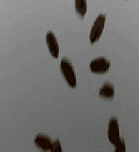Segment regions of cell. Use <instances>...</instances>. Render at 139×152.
<instances>
[{"mask_svg":"<svg viewBox=\"0 0 139 152\" xmlns=\"http://www.w3.org/2000/svg\"><path fill=\"white\" fill-rule=\"evenodd\" d=\"M114 152H126V146L124 139L120 140V141L115 146Z\"/></svg>","mask_w":139,"mask_h":152,"instance_id":"10","label":"cell"},{"mask_svg":"<svg viewBox=\"0 0 139 152\" xmlns=\"http://www.w3.org/2000/svg\"><path fill=\"white\" fill-rule=\"evenodd\" d=\"M105 20L106 16L103 14L99 15L95 20L89 35V40L91 44H94L100 39L105 27Z\"/></svg>","mask_w":139,"mask_h":152,"instance_id":"2","label":"cell"},{"mask_svg":"<svg viewBox=\"0 0 139 152\" xmlns=\"http://www.w3.org/2000/svg\"><path fill=\"white\" fill-rule=\"evenodd\" d=\"M107 136L110 142L114 146L119 142L121 139L120 137L119 124L118 120L115 117L110 118L109 124L108 129H107Z\"/></svg>","mask_w":139,"mask_h":152,"instance_id":"4","label":"cell"},{"mask_svg":"<svg viewBox=\"0 0 139 152\" xmlns=\"http://www.w3.org/2000/svg\"><path fill=\"white\" fill-rule=\"evenodd\" d=\"M61 71L70 87L75 88L77 86V77L74 67L68 58H62L60 64Z\"/></svg>","mask_w":139,"mask_h":152,"instance_id":"1","label":"cell"},{"mask_svg":"<svg viewBox=\"0 0 139 152\" xmlns=\"http://www.w3.org/2000/svg\"><path fill=\"white\" fill-rule=\"evenodd\" d=\"M34 143L41 151L43 152H48L50 150L53 140L46 134L39 133L34 137Z\"/></svg>","mask_w":139,"mask_h":152,"instance_id":"6","label":"cell"},{"mask_svg":"<svg viewBox=\"0 0 139 152\" xmlns=\"http://www.w3.org/2000/svg\"><path fill=\"white\" fill-rule=\"evenodd\" d=\"M75 9L76 13L83 18L87 11V3L85 0H76L75 1Z\"/></svg>","mask_w":139,"mask_h":152,"instance_id":"8","label":"cell"},{"mask_svg":"<svg viewBox=\"0 0 139 152\" xmlns=\"http://www.w3.org/2000/svg\"><path fill=\"white\" fill-rule=\"evenodd\" d=\"M46 42L49 50V52L52 57L57 58L59 55V45L53 32L49 31L46 35Z\"/></svg>","mask_w":139,"mask_h":152,"instance_id":"5","label":"cell"},{"mask_svg":"<svg viewBox=\"0 0 139 152\" xmlns=\"http://www.w3.org/2000/svg\"><path fill=\"white\" fill-rule=\"evenodd\" d=\"M114 93H115V90H114V85L109 82H105L100 87L99 91V96L105 99L113 98Z\"/></svg>","mask_w":139,"mask_h":152,"instance_id":"7","label":"cell"},{"mask_svg":"<svg viewBox=\"0 0 139 152\" xmlns=\"http://www.w3.org/2000/svg\"><path fill=\"white\" fill-rule=\"evenodd\" d=\"M50 151V152H63L59 140L55 139L53 141Z\"/></svg>","mask_w":139,"mask_h":152,"instance_id":"9","label":"cell"},{"mask_svg":"<svg viewBox=\"0 0 139 152\" xmlns=\"http://www.w3.org/2000/svg\"><path fill=\"white\" fill-rule=\"evenodd\" d=\"M110 65V61L108 58L101 57L90 62L89 68L90 71L94 74H105L109 71Z\"/></svg>","mask_w":139,"mask_h":152,"instance_id":"3","label":"cell"}]
</instances>
